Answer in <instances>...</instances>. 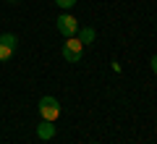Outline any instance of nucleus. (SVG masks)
<instances>
[{
  "instance_id": "nucleus-9",
  "label": "nucleus",
  "mask_w": 157,
  "mask_h": 144,
  "mask_svg": "<svg viewBox=\"0 0 157 144\" xmlns=\"http://www.w3.org/2000/svg\"><path fill=\"white\" fill-rule=\"evenodd\" d=\"M8 3H18V0H8Z\"/></svg>"
},
{
  "instance_id": "nucleus-2",
  "label": "nucleus",
  "mask_w": 157,
  "mask_h": 144,
  "mask_svg": "<svg viewBox=\"0 0 157 144\" xmlns=\"http://www.w3.org/2000/svg\"><path fill=\"white\" fill-rule=\"evenodd\" d=\"M81 53H84V45L78 42V37H68L63 42V58L68 63H78L81 60Z\"/></svg>"
},
{
  "instance_id": "nucleus-8",
  "label": "nucleus",
  "mask_w": 157,
  "mask_h": 144,
  "mask_svg": "<svg viewBox=\"0 0 157 144\" xmlns=\"http://www.w3.org/2000/svg\"><path fill=\"white\" fill-rule=\"evenodd\" d=\"M149 63H152V71L157 73V55H152V60H149Z\"/></svg>"
},
{
  "instance_id": "nucleus-6",
  "label": "nucleus",
  "mask_w": 157,
  "mask_h": 144,
  "mask_svg": "<svg viewBox=\"0 0 157 144\" xmlns=\"http://www.w3.org/2000/svg\"><path fill=\"white\" fill-rule=\"evenodd\" d=\"M78 42H81V45H92V42H94V37H97V34H94V29H89V26H86V29H78Z\"/></svg>"
},
{
  "instance_id": "nucleus-5",
  "label": "nucleus",
  "mask_w": 157,
  "mask_h": 144,
  "mask_svg": "<svg viewBox=\"0 0 157 144\" xmlns=\"http://www.w3.org/2000/svg\"><path fill=\"white\" fill-rule=\"evenodd\" d=\"M37 136L39 139H52L55 136V126H52V121H42L37 126Z\"/></svg>"
},
{
  "instance_id": "nucleus-7",
  "label": "nucleus",
  "mask_w": 157,
  "mask_h": 144,
  "mask_svg": "<svg viewBox=\"0 0 157 144\" xmlns=\"http://www.w3.org/2000/svg\"><path fill=\"white\" fill-rule=\"evenodd\" d=\"M55 3L63 8V11H68V8H73V6H76V0H55Z\"/></svg>"
},
{
  "instance_id": "nucleus-3",
  "label": "nucleus",
  "mask_w": 157,
  "mask_h": 144,
  "mask_svg": "<svg viewBox=\"0 0 157 144\" xmlns=\"http://www.w3.org/2000/svg\"><path fill=\"white\" fill-rule=\"evenodd\" d=\"M58 32L63 34V37H76V32H78V21L71 16V13H63V16H58Z\"/></svg>"
},
{
  "instance_id": "nucleus-1",
  "label": "nucleus",
  "mask_w": 157,
  "mask_h": 144,
  "mask_svg": "<svg viewBox=\"0 0 157 144\" xmlns=\"http://www.w3.org/2000/svg\"><path fill=\"white\" fill-rule=\"evenodd\" d=\"M39 115H42V121H58V115H60V102L55 100V97H42L39 100Z\"/></svg>"
},
{
  "instance_id": "nucleus-4",
  "label": "nucleus",
  "mask_w": 157,
  "mask_h": 144,
  "mask_svg": "<svg viewBox=\"0 0 157 144\" xmlns=\"http://www.w3.org/2000/svg\"><path fill=\"white\" fill-rule=\"evenodd\" d=\"M16 34H0V63H6L8 58L13 55V50H16Z\"/></svg>"
}]
</instances>
